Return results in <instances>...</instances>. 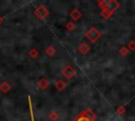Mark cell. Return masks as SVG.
Returning <instances> with one entry per match:
<instances>
[{
  "label": "cell",
  "mask_w": 135,
  "mask_h": 121,
  "mask_svg": "<svg viewBox=\"0 0 135 121\" xmlns=\"http://www.w3.org/2000/svg\"><path fill=\"white\" fill-rule=\"evenodd\" d=\"M100 33H99V31H97L96 28H91L88 33H86V35H85V37L92 42V43H95L96 41H97V39H99L100 38Z\"/></svg>",
  "instance_id": "7a4b0ae2"
},
{
  "label": "cell",
  "mask_w": 135,
  "mask_h": 121,
  "mask_svg": "<svg viewBox=\"0 0 135 121\" xmlns=\"http://www.w3.org/2000/svg\"><path fill=\"white\" fill-rule=\"evenodd\" d=\"M0 89H1L3 93H6V92L9 89V85H8V83H6V82H3V83L0 85Z\"/></svg>",
  "instance_id": "9c48e42d"
},
{
  "label": "cell",
  "mask_w": 135,
  "mask_h": 121,
  "mask_svg": "<svg viewBox=\"0 0 135 121\" xmlns=\"http://www.w3.org/2000/svg\"><path fill=\"white\" fill-rule=\"evenodd\" d=\"M81 16V14L77 11V9H74L73 12H71V17L74 19V20H77V19H79V17Z\"/></svg>",
  "instance_id": "52a82bcc"
},
{
  "label": "cell",
  "mask_w": 135,
  "mask_h": 121,
  "mask_svg": "<svg viewBox=\"0 0 135 121\" xmlns=\"http://www.w3.org/2000/svg\"><path fill=\"white\" fill-rule=\"evenodd\" d=\"M119 6V3L116 2V1H109V2H105V11H109V16L116 11V8ZM103 8V9H104Z\"/></svg>",
  "instance_id": "3957f363"
},
{
  "label": "cell",
  "mask_w": 135,
  "mask_h": 121,
  "mask_svg": "<svg viewBox=\"0 0 135 121\" xmlns=\"http://www.w3.org/2000/svg\"><path fill=\"white\" fill-rule=\"evenodd\" d=\"M75 73H76L75 69H74L72 66H70V65H69V66H65V67L62 69V74H63L68 79L72 78V77L75 75Z\"/></svg>",
  "instance_id": "277c9868"
},
{
  "label": "cell",
  "mask_w": 135,
  "mask_h": 121,
  "mask_svg": "<svg viewBox=\"0 0 135 121\" xmlns=\"http://www.w3.org/2000/svg\"><path fill=\"white\" fill-rule=\"evenodd\" d=\"M74 121H95V115L90 109H86L85 112H82Z\"/></svg>",
  "instance_id": "6da1fadb"
},
{
  "label": "cell",
  "mask_w": 135,
  "mask_h": 121,
  "mask_svg": "<svg viewBox=\"0 0 135 121\" xmlns=\"http://www.w3.org/2000/svg\"><path fill=\"white\" fill-rule=\"evenodd\" d=\"M43 8H44L43 6H39V7H37V9L35 11V14H36L39 18H44V17L47 15V11H46V9H44V11L42 12Z\"/></svg>",
  "instance_id": "5b68a950"
},
{
  "label": "cell",
  "mask_w": 135,
  "mask_h": 121,
  "mask_svg": "<svg viewBox=\"0 0 135 121\" xmlns=\"http://www.w3.org/2000/svg\"><path fill=\"white\" fill-rule=\"evenodd\" d=\"M78 49H79V52H81L82 54H84V53H86L88 51H90V47H89L85 43H82V44L78 47Z\"/></svg>",
  "instance_id": "8992f818"
},
{
  "label": "cell",
  "mask_w": 135,
  "mask_h": 121,
  "mask_svg": "<svg viewBox=\"0 0 135 121\" xmlns=\"http://www.w3.org/2000/svg\"><path fill=\"white\" fill-rule=\"evenodd\" d=\"M28 99V107H30V115H31V121H35L34 120V114H33V107H32V101H31V97H27Z\"/></svg>",
  "instance_id": "ba28073f"
}]
</instances>
